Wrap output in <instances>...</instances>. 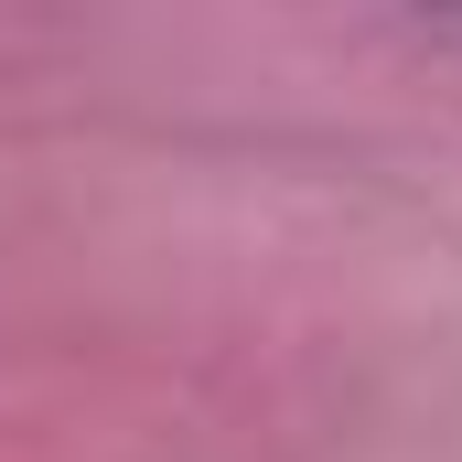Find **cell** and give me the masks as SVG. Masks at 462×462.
Wrapping results in <instances>:
<instances>
[]
</instances>
